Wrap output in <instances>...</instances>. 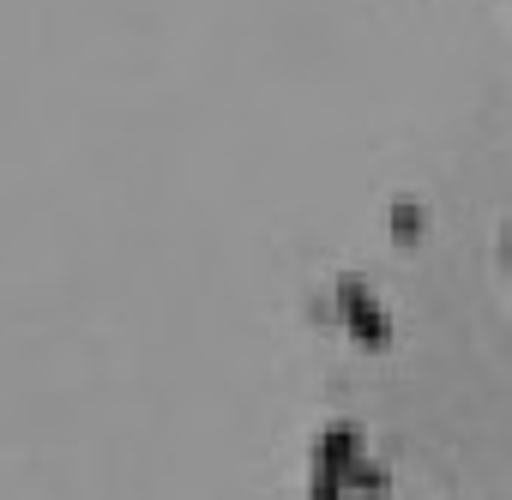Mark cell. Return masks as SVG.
I'll return each instance as SVG.
<instances>
[{
	"label": "cell",
	"mask_w": 512,
	"mask_h": 500,
	"mask_svg": "<svg viewBox=\"0 0 512 500\" xmlns=\"http://www.w3.org/2000/svg\"><path fill=\"white\" fill-rule=\"evenodd\" d=\"M338 308H344V326H350L362 344H374V350H380V344L392 338L386 308H380V296H374L362 278H344V284H338Z\"/></svg>",
	"instance_id": "obj_1"
},
{
	"label": "cell",
	"mask_w": 512,
	"mask_h": 500,
	"mask_svg": "<svg viewBox=\"0 0 512 500\" xmlns=\"http://www.w3.org/2000/svg\"><path fill=\"white\" fill-rule=\"evenodd\" d=\"M422 229H428L422 205H416V199H398V205H392V235H398V241H422Z\"/></svg>",
	"instance_id": "obj_2"
},
{
	"label": "cell",
	"mask_w": 512,
	"mask_h": 500,
	"mask_svg": "<svg viewBox=\"0 0 512 500\" xmlns=\"http://www.w3.org/2000/svg\"><path fill=\"white\" fill-rule=\"evenodd\" d=\"M350 488H362V494H386V476H380L368 458H356V464H350Z\"/></svg>",
	"instance_id": "obj_3"
},
{
	"label": "cell",
	"mask_w": 512,
	"mask_h": 500,
	"mask_svg": "<svg viewBox=\"0 0 512 500\" xmlns=\"http://www.w3.org/2000/svg\"><path fill=\"white\" fill-rule=\"evenodd\" d=\"M506 254H512V235H506Z\"/></svg>",
	"instance_id": "obj_4"
}]
</instances>
